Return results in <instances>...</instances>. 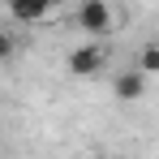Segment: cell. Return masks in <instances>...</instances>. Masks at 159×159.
I'll return each instance as SVG.
<instances>
[{
	"label": "cell",
	"instance_id": "obj_5",
	"mask_svg": "<svg viewBox=\"0 0 159 159\" xmlns=\"http://www.w3.org/2000/svg\"><path fill=\"white\" fill-rule=\"evenodd\" d=\"M133 69H142L146 78H151V73H159V39L142 43V52H138V60H133Z\"/></svg>",
	"mask_w": 159,
	"mask_h": 159
},
{
	"label": "cell",
	"instance_id": "obj_4",
	"mask_svg": "<svg viewBox=\"0 0 159 159\" xmlns=\"http://www.w3.org/2000/svg\"><path fill=\"white\" fill-rule=\"evenodd\" d=\"M9 13H13L17 22H30V26H34V22H48L56 9L48 0H17V4H9Z\"/></svg>",
	"mask_w": 159,
	"mask_h": 159
},
{
	"label": "cell",
	"instance_id": "obj_1",
	"mask_svg": "<svg viewBox=\"0 0 159 159\" xmlns=\"http://www.w3.org/2000/svg\"><path fill=\"white\" fill-rule=\"evenodd\" d=\"M103 65H107V48L103 43H82V48H73V52L65 56V69L73 78H95Z\"/></svg>",
	"mask_w": 159,
	"mask_h": 159
},
{
	"label": "cell",
	"instance_id": "obj_3",
	"mask_svg": "<svg viewBox=\"0 0 159 159\" xmlns=\"http://www.w3.org/2000/svg\"><path fill=\"white\" fill-rule=\"evenodd\" d=\"M112 95H116L120 103L142 99V95H146V73H142V69H120V73H116V82H112Z\"/></svg>",
	"mask_w": 159,
	"mask_h": 159
},
{
	"label": "cell",
	"instance_id": "obj_2",
	"mask_svg": "<svg viewBox=\"0 0 159 159\" xmlns=\"http://www.w3.org/2000/svg\"><path fill=\"white\" fill-rule=\"evenodd\" d=\"M78 26L86 30V34H107V30L116 26V9L107 4V0H86V4H78Z\"/></svg>",
	"mask_w": 159,
	"mask_h": 159
},
{
	"label": "cell",
	"instance_id": "obj_6",
	"mask_svg": "<svg viewBox=\"0 0 159 159\" xmlns=\"http://www.w3.org/2000/svg\"><path fill=\"white\" fill-rule=\"evenodd\" d=\"M13 52H17V39H13L9 30H0V65H4V60H13Z\"/></svg>",
	"mask_w": 159,
	"mask_h": 159
}]
</instances>
